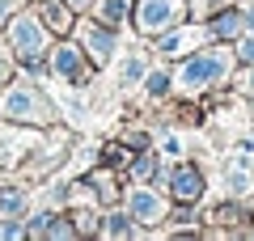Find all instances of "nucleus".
<instances>
[{"mask_svg":"<svg viewBox=\"0 0 254 241\" xmlns=\"http://www.w3.org/2000/svg\"><path fill=\"white\" fill-rule=\"evenodd\" d=\"M178 13H182L178 0H144L140 4V30L144 34H161V30H170L178 21Z\"/></svg>","mask_w":254,"mask_h":241,"instance_id":"nucleus-1","label":"nucleus"},{"mask_svg":"<svg viewBox=\"0 0 254 241\" xmlns=\"http://www.w3.org/2000/svg\"><path fill=\"white\" fill-rule=\"evenodd\" d=\"M225 55H199V60H190L187 68H182V85H190V89H199V85H208V80H220L225 76Z\"/></svg>","mask_w":254,"mask_h":241,"instance_id":"nucleus-2","label":"nucleus"},{"mask_svg":"<svg viewBox=\"0 0 254 241\" xmlns=\"http://www.w3.org/2000/svg\"><path fill=\"white\" fill-rule=\"evenodd\" d=\"M13 43L21 47V55L34 60V55L43 51V26H38L34 17H17V21H13Z\"/></svg>","mask_w":254,"mask_h":241,"instance_id":"nucleus-3","label":"nucleus"},{"mask_svg":"<svg viewBox=\"0 0 254 241\" xmlns=\"http://www.w3.org/2000/svg\"><path fill=\"white\" fill-rule=\"evenodd\" d=\"M127 207H131V216H136L140 224H157L161 220V199L148 195V190H131V195H127Z\"/></svg>","mask_w":254,"mask_h":241,"instance_id":"nucleus-4","label":"nucleus"},{"mask_svg":"<svg viewBox=\"0 0 254 241\" xmlns=\"http://www.w3.org/2000/svg\"><path fill=\"white\" fill-rule=\"evenodd\" d=\"M34 110H38V98L30 89H21V85L9 89V98H4V115L9 119H26V115H34Z\"/></svg>","mask_w":254,"mask_h":241,"instance_id":"nucleus-5","label":"nucleus"},{"mask_svg":"<svg viewBox=\"0 0 254 241\" xmlns=\"http://www.w3.org/2000/svg\"><path fill=\"white\" fill-rule=\"evenodd\" d=\"M170 182H174V195H178V199H199V195H203V178H199V170H178Z\"/></svg>","mask_w":254,"mask_h":241,"instance_id":"nucleus-6","label":"nucleus"},{"mask_svg":"<svg viewBox=\"0 0 254 241\" xmlns=\"http://www.w3.org/2000/svg\"><path fill=\"white\" fill-rule=\"evenodd\" d=\"M38 17H43L51 30H68V26H72L68 9H64V4H55V0H43V4H38Z\"/></svg>","mask_w":254,"mask_h":241,"instance_id":"nucleus-7","label":"nucleus"},{"mask_svg":"<svg viewBox=\"0 0 254 241\" xmlns=\"http://www.w3.org/2000/svg\"><path fill=\"white\" fill-rule=\"evenodd\" d=\"M187 47H195V30H182V34L165 38L161 51H165V55H187Z\"/></svg>","mask_w":254,"mask_h":241,"instance_id":"nucleus-8","label":"nucleus"},{"mask_svg":"<svg viewBox=\"0 0 254 241\" xmlns=\"http://www.w3.org/2000/svg\"><path fill=\"white\" fill-rule=\"evenodd\" d=\"M76 68H81V63H76V47H60V51H55V72L76 76Z\"/></svg>","mask_w":254,"mask_h":241,"instance_id":"nucleus-9","label":"nucleus"},{"mask_svg":"<svg viewBox=\"0 0 254 241\" xmlns=\"http://www.w3.org/2000/svg\"><path fill=\"white\" fill-rule=\"evenodd\" d=\"M123 13H127V0H102L98 17L106 21V26H119V21H123Z\"/></svg>","mask_w":254,"mask_h":241,"instance_id":"nucleus-10","label":"nucleus"},{"mask_svg":"<svg viewBox=\"0 0 254 241\" xmlns=\"http://www.w3.org/2000/svg\"><path fill=\"white\" fill-rule=\"evenodd\" d=\"M89 55H93L98 63H106V60H110V38L102 34V30H98V34H89Z\"/></svg>","mask_w":254,"mask_h":241,"instance_id":"nucleus-11","label":"nucleus"},{"mask_svg":"<svg viewBox=\"0 0 254 241\" xmlns=\"http://www.w3.org/2000/svg\"><path fill=\"white\" fill-rule=\"evenodd\" d=\"M225 182H229L233 195H246V190H250V174L246 170H225Z\"/></svg>","mask_w":254,"mask_h":241,"instance_id":"nucleus-12","label":"nucleus"},{"mask_svg":"<svg viewBox=\"0 0 254 241\" xmlns=\"http://www.w3.org/2000/svg\"><path fill=\"white\" fill-rule=\"evenodd\" d=\"M237 17H242V13H220V17H216V34H237V30H242V21H237Z\"/></svg>","mask_w":254,"mask_h":241,"instance_id":"nucleus-13","label":"nucleus"},{"mask_svg":"<svg viewBox=\"0 0 254 241\" xmlns=\"http://www.w3.org/2000/svg\"><path fill=\"white\" fill-rule=\"evenodd\" d=\"M106 233H110V237H127V233H131L127 216H106Z\"/></svg>","mask_w":254,"mask_h":241,"instance_id":"nucleus-14","label":"nucleus"},{"mask_svg":"<svg viewBox=\"0 0 254 241\" xmlns=\"http://www.w3.org/2000/svg\"><path fill=\"white\" fill-rule=\"evenodd\" d=\"M21 207H26L21 195H0V216H13V212H21Z\"/></svg>","mask_w":254,"mask_h":241,"instance_id":"nucleus-15","label":"nucleus"},{"mask_svg":"<svg viewBox=\"0 0 254 241\" xmlns=\"http://www.w3.org/2000/svg\"><path fill=\"white\" fill-rule=\"evenodd\" d=\"M140 72H144V63H140V60H127V63H123V85L140 80Z\"/></svg>","mask_w":254,"mask_h":241,"instance_id":"nucleus-16","label":"nucleus"},{"mask_svg":"<svg viewBox=\"0 0 254 241\" xmlns=\"http://www.w3.org/2000/svg\"><path fill=\"white\" fill-rule=\"evenodd\" d=\"M170 89V76H165V72H153V76H148V93H165Z\"/></svg>","mask_w":254,"mask_h":241,"instance_id":"nucleus-17","label":"nucleus"},{"mask_svg":"<svg viewBox=\"0 0 254 241\" xmlns=\"http://www.w3.org/2000/svg\"><path fill=\"white\" fill-rule=\"evenodd\" d=\"M21 233H26L21 224H0V237H21Z\"/></svg>","mask_w":254,"mask_h":241,"instance_id":"nucleus-18","label":"nucleus"},{"mask_svg":"<svg viewBox=\"0 0 254 241\" xmlns=\"http://www.w3.org/2000/svg\"><path fill=\"white\" fill-rule=\"evenodd\" d=\"M242 60H246V63H254V38H250V43H242Z\"/></svg>","mask_w":254,"mask_h":241,"instance_id":"nucleus-19","label":"nucleus"},{"mask_svg":"<svg viewBox=\"0 0 254 241\" xmlns=\"http://www.w3.org/2000/svg\"><path fill=\"white\" fill-rule=\"evenodd\" d=\"M13 9V0H0V13H9Z\"/></svg>","mask_w":254,"mask_h":241,"instance_id":"nucleus-20","label":"nucleus"},{"mask_svg":"<svg viewBox=\"0 0 254 241\" xmlns=\"http://www.w3.org/2000/svg\"><path fill=\"white\" fill-rule=\"evenodd\" d=\"M246 26H250V30H254V13H246Z\"/></svg>","mask_w":254,"mask_h":241,"instance_id":"nucleus-21","label":"nucleus"},{"mask_svg":"<svg viewBox=\"0 0 254 241\" xmlns=\"http://www.w3.org/2000/svg\"><path fill=\"white\" fill-rule=\"evenodd\" d=\"M76 4H81V0H76Z\"/></svg>","mask_w":254,"mask_h":241,"instance_id":"nucleus-22","label":"nucleus"}]
</instances>
